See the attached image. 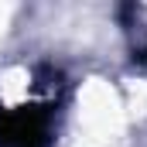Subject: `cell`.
I'll return each instance as SVG.
<instances>
[{"mask_svg": "<svg viewBox=\"0 0 147 147\" xmlns=\"http://www.w3.org/2000/svg\"><path fill=\"white\" fill-rule=\"evenodd\" d=\"M51 116L41 106L0 110V147H48Z\"/></svg>", "mask_w": 147, "mask_h": 147, "instance_id": "1", "label": "cell"}]
</instances>
